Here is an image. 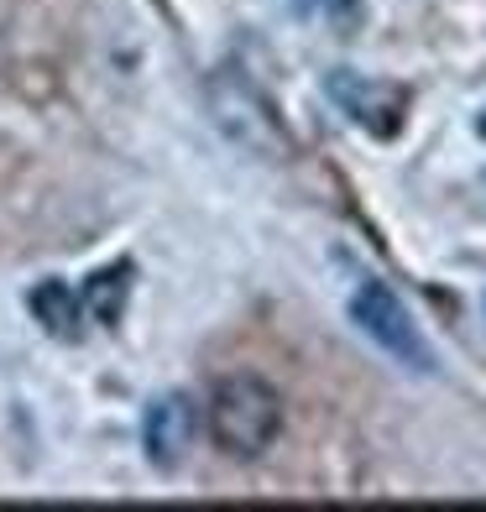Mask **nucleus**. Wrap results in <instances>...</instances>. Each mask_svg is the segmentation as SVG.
<instances>
[{"label":"nucleus","instance_id":"obj_5","mask_svg":"<svg viewBox=\"0 0 486 512\" xmlns=\"http://www.w3.org/2000/svg\"><path fill=\"white\" fill-rule=\"evenodd\" d=\"M194 434H199V408L189 392H162V398L147 403L142 413V450L157 471H178L194 450Z\"/></svg>","mask_w":486,"mask_h":512},{"label":"nucleus","instance_id":"obj_3","mask_svg":"<svg viewBox=\"0 0 486 512\" xmlns=\"http://www.w3.org/2000/svg\"><path fill=\"white\" fill-rule=\"evenodd\" d=\"M351 319L356 330L377 345V351H387L398 366L408 371H434V345L424 340V330L413 324L408 304L398 293H392L387 283H377V277H366V283H356L351 293Z\"/></svg>","mask_w":486,"mask_h":512},{"label":"nucleus","instance_id":"obj_6","mask_svg":"<svg viewBox=\"0 0 486 512\" xmlns=\"http://www.w3.org/2000/svg\"><path fill=\"white\" fill-rule=\"evenodd\" d=\"M27 309L37 314V324L53 340H79L84 330V298L63 283V277H42V283L27 293Z\"/></svg>","mask_w":486,"mask_h":512},{"label":"nucleus","instance_id":"obj_4","mask_svg":"<svg viewBox=\"0 0 486 512\" xmlns=\"http://www.w3.org/2000/svg\"><path fill=\"white\" fill-rule=\"evenodd\" d=\"M324 95H330L361 131L372 136H398L403 131V115H408V89L403 84H387V79H366L351 74V68H335L324 79Z\"/></svg>","mask_w":486,"mask_h":512},{"label":"nucleus","instance_id":"obj_1","mask_svg":"<svg viewBox=\"0 0 486 512\" xmlns=\"http://www.w3.org/2000/svg\"><path fill=\"white\" fill-rule=\"evenodd\" d=\"M204 429L225 460H262L283 434V392L257 371H230L210 387Z\"/></svg>","mask_w":486,"mask_h":512},{"label":"nucleus","instance_id":"obj_7","mask_svg":"<svg viewBox=\"0 0 486 512\" xmlns=\"http://www.w3.org/2000/svg\"><path fill=\"white\" fill-rule=\"evenodd\" d=\"M79 298H84V319H95V324H121V314H126V298H131V267H105V272H95L89 283L79 288Z\"/></svg>","mask_w":486,"mask_h":512},{"label":"nucleus","instance_id":"obj_2","mask_svg":"<svg viewBox=\"0 0 486 512\" xmlns=\"http://www.w3.org/2000/svg\"><path fill=\"white\" fill-rule=\"evenodd\" d=\"M204 100H210L215 126L241 152L262 157V162H288L293 157V136L283 126V115L272 110V100L246 74H236V68H215L210 84H204Z\"/></svg>","mask_w":486,"mask_h":512},{"label":"nucleus","instance_id":"obj_8","mask_svg":"<svg viewBox=\"0 0 486 512\" xmlns=\"http://www.w3.org/2000/svg\"><path fill=\"white\" fill-rule=\"evenodd\" d=\"M481 136H486V121H481Z\"/></svg>","mask_w":486,"mask_h":512}]
</instances>
